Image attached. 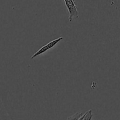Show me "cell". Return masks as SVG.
Listing matches in <instances>:
<instances>
[{"label": "cell", "instance_id": "cell-1", "mask_svg": "<svg viewBox=\"0 0 120 120\" xmlns=\"http://www.w3.org/2000/svg\"><path fill=\"white\" fill-rule=\"evenodd\" d=\"M65 5L69 13V21L71 22L73 18H77L79 16V14L76 8L74 0H64Z\"/></svg>", "mask_w": 120, "mask_h": 120}, {"label": "cell", "instance_id": "cell-2", "mask_svg": "<svg viewBox=\"0 0 120 120\" xmlns=\"http://www.w3.org/2000/svg\"><path fill=\"white\" fill-rule=\"evenodd\" d=\"M63 40V37L61 36V37L59 38L55 39V40L50 41V42H49V43L47 44L46 45H45L41 47V48H40V49L36 52H35V54H34L31 57H30V59H34V58H36V56H38V55L43 54V53L46 52L48 50H49V49H51L52 48H53V47L54 46L56 45L59 42V41H62V40Z\"/></svg>", "mask_w": 120, "mask_h": 120}, {"label": "cell", "instance_id": "cell-3", "mask_svg": "<svg viewBox=\"0 0 120 120\" xmlns=\"http://www.w3.org/2000/svg\"><path fill=\"white\" fill-rule=\"evenodd\" d=\"M82 116H83V114L82 113H76L75 115L68 118L67 120H77Z\"/></svg>", "mask_w": 120, "mask_h": 120}]
</instances>
